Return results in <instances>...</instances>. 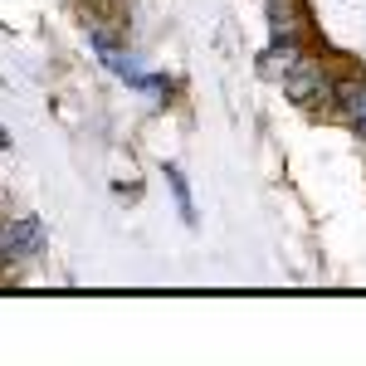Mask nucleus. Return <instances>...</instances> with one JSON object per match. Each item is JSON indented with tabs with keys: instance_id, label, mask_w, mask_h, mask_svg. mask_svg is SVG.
Masks as SVG:
<instances>
[{
	"instance_id": "5",
	"label": "nucleus",
	"mask_w": 366,
	"mask_h": 366,
	"mask_svg": "<svg viewBox=\"0 0 366 366\" xmlns=\"http://www.w3.org/2000/svg\"><path fill=\"white\" fill-rule=\"evenodd\" d=\"M342 108H347V117H362L366 113V88L362 84H342Z\"/></svg>"
},
{
	"instance_id": "2",
	"label": "nucleus",
	"mask_w": 366,
	"mask_h": 366,
	"mask_svg": "<svg viewBox=\"0 0 366 366\" xmlns=\"http://www.w3.org/2000/svg\"><path fill=\"white\" fill-rule=\"evenodd\" d=\"M288 93H293L298 103H308L312 93H322V74H317V69H298V64H293V69H288Z\"/></svg>"
},
{
	"instance_id": "6",
	"label": "nucleus",
	"mask_w": 366,
	"mask_h": 366,
	"mask_svg": "<svg viewBox=\"0 0 366 366\" xmlns=\"http://www.w3.org/2000/svg\"><path fill=\"white\" fill-rule=\"evenodd\" d=\"M352 127H357V132L366 137V113H362V117H352Z\"/></svg>"
},
{
	"instance_id": "3",
	"label": "nucleus",
	"mask_w": 366,
	"mask_h": 366,
	"mask_svg": "<svg viewBox=\"0 0 366 366\" xmlns=\"http://www.w3.org/2000/svg\"><path fill=\"white\" fill-rule=\"evenodd\" d=\"M269 15H274V44H283V39L293 44V34H298V15H293V5H288V0H274Z\"/></svg>"
},
{
	"instance_id": "1",
	"label": "nucleus",
	"mask_w": 366,
	"mask_h": 366,
	"mask_svg": "<svg viewBox=\"0 0 366 366\" xmlns=\"http://www.w3.org/2000/svg\"><path fill=\"white\" fill-rule=\"evenodd\" d=\"M44 244V225L39 220H5L0 225V254H15V259H29V254H39Z\"/></svg>"
},
{
	"instance_id": "4",
	"label": "nucleus",
	"mask_w": 366,
	"mask_h": 366,
	"mask_svg": "<svg viewBox=\"0 0 366 366\" xmlns=\"http://www.w3.org/2000/svg\"><path fill=\"white\" fill-rule=\"evenodd\" d=\"M167 181H171V191H176V205H181V220H186V225H196V200H191V186H186V176H181V167H167Z\"/></svg>"
}]
</instances>
